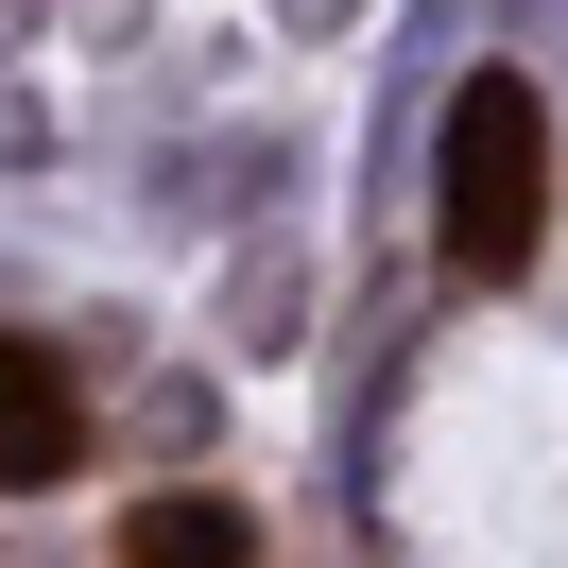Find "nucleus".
<instances>
[{
  "label": "nucleus",
  "instance_id": "f257e3e1",
  "mask_svg": "<svg viewBox=\"0 0 568 568\" xmlns=\"http://www.w3.org/2000/svg\"><path fill=\"white\" fill-rule=\"evenodd\" d=\"M430 242H448L465 293H517L534 242H551V104L517 70L448 87V155H430Z\"/></svg>",
  "mask_w": 568,
  "mask_h": 568
},
{
  "label": "nucleus",
  "instance_id": "f03ea898",
  "mask_svg": "<svg viewBox=\"0 0 568 568\" xmlns=\"http://www.w3.org/2000/svg\"><path fill=\"white\" fill-rule=\"evenodd\" d=\"M70 465H87V379H70V345L0 327V499H52Z\"/></svg>",
  "mask_w": 568,
  "mask_h": 568
},
{
  "label": "nucleus",
  "instance_id": "7ed1b4c3",
  "mask_svg": "<svg viewBox=\"0 0 568 568\" xmlns=\"http://www.w3.org/2000/svg\"><path fill=\"white\" fill-rule=\"evenodd\" d=\"M121 568H258V517H242V499H207V483H173V499H139Z\"/></svg>",
  "mask_w": 568,
  "mask_h": 568
}]
</instances>
